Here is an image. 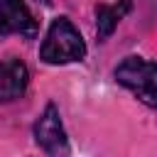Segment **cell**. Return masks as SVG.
<instances>
[{
    "mask_svg": "<svg viewBox=\"0 0 157 157\" xmlns=\"http://www.w3.org/2000/svg\"><path fill=\"white\" fill-rule=\"evenodd\" d=\"M0 32L2 34H20V37H37L39 25L25 0H0Z\"/></svg>",
    "mask_w": 157,
    "mask_h": 157,
    "instance_id": "4",
    "label": "cell"
},
{
    "mask_svg": "<svg viewBox=\"0 0 157 157\" xmlns=\"http://www.w3.org/2000/svg\"><path fill=\"white\" fill-rule=\"evenodd\" d=\"M115 78L120 86L132 91L145 105L157 110V64L142 56H125L115 69Z\"/></svg>",
    "mask_w": 157,
    "mask_h": 157,
    "instance_id": "2",
    "label": "cell"
},
{
    "mask_svg": "<svg viewBox=\"0 0 157 157\" xmlns=\"http://www.w3.org/2000/svg\"><path fill=\"white\" fill-rule=\"evenodd\" d=\"M34 142L52 157H69L71 155V145L66 137V130L61 125V115L56 110V105H47L44 113L37 118L34 123Z\"/></svg>",
    "mask_w": 157,
    "mask_h": 157,
    "instance_id": "3",
    "label": "cell"
},
{
    "mask_svg": "<svg viewBox=\"0 0 157 157\" xmlns=\"http://www.w3.org/2000/svg\"><path fill=\"white\" fill-rule=\"evenodd\" d=\"M132 10V0H118L113 5H96V34L98 39H108L118 22Z\"/></svg>",
    "mask_w": 157,
    "mask_h": 157,
    "instance_id": "6",
    "label": "cell"
},
{
    "mask_svg": "<svg viewBox=\"0 0 157 157\" xmlns=\"http://www.w3.org/2000/svg\"><path fill=\"white\" fill-rule=\"evenodd\" d=\"M86 56V42L69 17H56L47 29V37L39 49L44 64H71Z\"/></svg>",
    "mask_w": 157,
    "mask_h": 157,
    "instance_id": "1",
    "label": "cell"
},
{
    "mask_svg": "<svg viewBox=\"0 0 157 157\" xmlns=\"http://www.w3.org/2000/svg\"><path fill=\"white\" fill-rule=\"evenodd\" d=\"M27 83H29V71L25 61L15 56L0 59V103L22 98V93L27 91Z\"/></svg>",
    "mask_w": 157,
    "mask_h": 157,
    "instance_id": "5",
    "label": "cell"
},
{
    "mask_svg": "<svg viewBox=\"0 0 157 157\" xmlns=\"http://www.w3.org/2000/svg\"><path fill=\"white\" fill-rule=\"evenodd\" d=\"M39 2H44V5H49V0H39Z\"/></svg>",
    "mask_w": 157,
    "mask_h": 157,
    "instance_id": "7",
    "label": "cell"
}]
</instances>
